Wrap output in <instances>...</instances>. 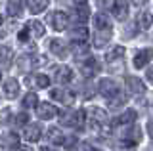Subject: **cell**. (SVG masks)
Listing matches in <instances>:
<instances>
[{
  "label": "cell",
  "mask_w": 153,
  "mask_h": 151,
  "mask_svg": "<svg viewBox=\"0 0 153 151\" xmlns=\"http://www.w3.org/2000/svg\"><path fill=\"white\" fill-rule=\"evenodd\" d=\"M25 29L29 31V35L35 36V38H40V36H44V25H42L40 21H29Z\"/></svg>",
  "instance_id": "21"
},
{
  "label": "cell",
  "mask_w": 153,
  "mask_h": 151,
  "mask_svg": "<svg viewBox=\"0 0 153 151\" xmlns=\"http://www.w3.org/2000/svg\"><path fill=\"white\" fill-rule=\"evenodd\" d=\"M100 69H102V65H100L98 59H94V58H88L82 65H80V73H82L84 77H88V78H92L94 75H98Z\"/></svg>",
  "instance_id": "9"
},
{
  "label": "cell",
  "mask_w": 153,
  "mask_h": 151,
  "mask_svg": "<svg viewBox=\"0 0 153 151\" xmlns=\"http://www.w3.org/2000/svg\"><path fill=\"white\" fill-rule=\"evenodd\" d=\"M73 2H75V4H86L88 0H73Z\"/></svg>",
  "instance_id": "35"
},
{
  "label": "cell",
  "mask_w": 153,
  "mask_h": 151,
  "mask_svg": "<svg viewBox=\"0 0 153 151\" xmlns=\"http://www.w3.org/2000/svg\"><path fill=\"white\" fill-rule=\"evenodd\" d=\"M126 86L130 90V94H134V96H143L146 94V84L136 77H126Z\"/></svg>",
  "instance_id": "14"
},
{
  "label": "cell",
  "mask_w": 153,
  "mask_h": 151,
  "mask_svg": "<svg viewBox=\"0 0 153 151\" xmlns=\"http://www.w3.org/2000/svg\"><path fill=\"white\" fill-rule=\"evenodd\" d=\"M40 151H56V149H50V147H42Z\"/></svg>",
  "instance_id": "36"
},
{
  "label": "cell",
  "mask_w": 153,
  "mask_h": 151,
  "mask_svg": "<svg viewBox=\"0 0 153 151\" xmlns=\"http://www.w3.org/2000/svg\"><path fill=\"white\" fill-rule=\"evenodd\" d=\"M88 38H90V35H88V29H86L84 25L75 27L73 33H71V42H73L75 46H79V48H82L86 42H88Z\"/></svg>",
  "instance_id": "7"
},
{
  "label": "cell",
  "mask_w": 153,
  "mask_h": 151,
  "mask_svg": "<svg viewBox=\"0 0 153 151\" xmlns=\"http://www.w3.org/2000/svg\"><path fill=\"white\" fill-rule=\"evenodd\" d=\"M4 21V17H2V12H0V23H2Z\"/></svg>",
  "instance_id": "39"
},
{
  "label": "cell",
  "mask_w": 153,
  "mask_h": 151,
  "mask_svg": "<svg viewBox=\"0 0 153 151\" xmlns=\"http://www.w3.org/2000/svg\"><path fill=\"white\" fill-rule=\"evenodd\" d=\"M27 2H29V12L31 13H40L48 8L50 0H27Z\"/></svg>",
  "instance_id": "23"
},
{
  "label": "cell",
  "mask_w": 153,
  "mask_h": 151,
  "mask_svg": "<svg viewBox=\"0 0 153 151\" xmlns=\"http://www.w3.org/2000/svg\"><path fill=\"white\" fill-rule=\"evenodd\" d=\"M130 4H134V6H143V4L147 2V0H128Z\"/></svg>",
  "instance_id": "33"
},
{
  "label": "cell",
  "mask_w": 153,
  "mask_h": 151,
  "mask_svg": "<svg viewBox=\"0 0 153 151\" xmlns=\"http://www.w3.org/2000/svg\"><path fill=\"white\" fill-rule=\"evenodd\" d=\"M61 122L65 126H71V128H82L86 122V113L82 109H75L71 113H61Z\"/></svg>",
  "instance_id": "3"
},
{
  "label": "cell",
  "mask_w": 153,
  "mask_h": 151,
  "mask_svg": "<svg viewBox=\"0 0 153 151\" xmlns=\"http://www.w3.org/2000/svg\"><path fill=\"white\" fill-rule=\"evenodd\" d=\"M10 59H12V50H10L8 46H4V48L0 50V61H2V63H10Z\"/></svg>",
  "instance_id": "28"
},
{
  "label": "cell",
  "mask_w": 153,
  "mask_h": 151,
  "mask_svg": "<svg viewBox=\"0 0 153 151\" xmlns=\"http://www.w3.org/2000/svg\"><path fill=\"white\" fill-rule=\"evenodd\" d=\"M36 103H38V98H36V94H33V92H29L25 98H23V107L25 109H33V107H36Z\"/></svg>",
  "instance_id": "27"
},
{
  "label": "cell",
  "mask_w": 153,
  "mask_h": 151,
  "mask_svg": "<svg viewBox=\"0 0 153 151\" xmlns=\"http://www.w3.org/2000/svg\"><path fill=\"white\" fill-rule=\"evenodd\" d=\"M123 58H124V48L123 46H113V48L105 54V59H107L109 63H115V61H119Z\"/></svg>",
  "instance_id": "22"
},
{
  "label": "cell",
  "mask_w": 153,
  "mask_h": 151,
  "mask_svg": "<svg viewBox=\"0 0 153 151\" xmlns=\"http://www.w3.org/2000/svg\"><path fill=\"white\" fill-rule=\"evenodd\" d=\"M90 17V10H88V6L86 4H76L75 6V19L76 21H86Z\"/></svg>",
  "instance_id": "25"
},
{
  "label": "cell",
  "mask_w": 153,
  "mask_h": 151,
  "mask_svg": "<svg viewBox=\"0 0 153 151\" xmlns=\"http://www.w3.org/2000/svg\"><path fill=\"white\" fill-rule=\"evenodd\" d=\"M86 151H100V149H94V147H88V149H86Z\"/></svg>",
  "instance_id": "38"
},
{
  "label": "cell",
  "mask_w": 153,
  "mask_h": 151,
  "mask_svg": "<svg viewBox=\"0 0 153 151\" xmlns=\"http://www.w3.org/2000/svg\"><path fill=\"white\" fill-rule=\"evenodd\" d=\"M109 12L113 13V17H115V19L124 21V19H126V16H128V4L124 2V0H117V2L113 4V8H111Z\"/></svg>",
  "instance_id": "13"
},
{
  "label": "cell",
  "mask_w": 153,
  "mask_h": 151,
  "mask_svg": "<svg viewBox=\"0 0 153 151\" xmlns=\"http://www.w3.org/2000/svg\"><path fill=\"white\" fill-rule=\"evenodd\" d=\"M23 4H25V0H8V13H10L12 17L21 16Z\"/></svg>",
  "instance_id": "24"
},
{
  "label": "cell",
  "mask_w": 153,
  "mask_h": 151,
  "mask_svg": "<svg viewBox=\"0 0 153 151\" xmlns=\"http://www.w3.org/2000/svg\"><path fill=\"white\" fill-rule=\"evenodd\" d=\"M17 94H19V82L16 78H8L4 82V96L8 100H13V98H17Z\"/></svg>",
  "instance_id": "17"
},
{
  "label": "cell",
  "mask_w": 153,
  "mask_h": 151,
  "mask_svg": "<svg viewBox=\"0 0 153 151\" xmlns=\"http://www.w3.org/2000/svg\"><path fill=\"white\" fill-rule=\"evenodd\" d=\"M136 111L134 109H128V111H124L123 115H119V117H115L113 119V124L111 126H115V128H128V126H132L134 124V121H136Z\"/></svg>",
  "instance_id": "6"
},
{
  "label": "cell",
  "mask_w": 153,
  "mask_h": 151,
  "mask_svg": "<svg viewBox=\"0 0 153 151\" xmlns=\"http://www.w3.org/2000/svg\"><path fill=\"white\" fill-rule=\"evenodd\" d=\"M50 98L57 103H63V105H71L75 101V94L65 90V88H52L50 90Z\"/></svg>",
  "instance_id": "5"
},
{
  "label": "cell",
  "mask_w": 153,
  "mask_h": 151,
  "mask_svg": "<svg viewBox=\"0 0 153 151\" xmlns=\"http://www.w3.org/2000/svg\"><path fill=\"white\" fill-rule=\"evenodd\" d=\"M94 31H96V44H105L113 36V25L105 13L94 16Z\"/></svg>",
  "instance_id": "2"
},
{
  "label": "cell",
  "mask_w": 153,
  "mask_h": 151,
  "mask_svg": "<svg viewBox=\"0 0 153 151\" xmlns=\"http://www.w3.org/2000/svg\"><path fill=\"white\" fill-rule=\"evenodd\" d=\"M0 78H2V73H0Z\"/></svg>",
  "instance_id": "40"
},
{
  "label": "cell",
  "mask_w": 153,
  "mask_h": 151,
  "mask_svg": "<svg viewBox=\"0 0 153 151\" xmlns=\"http://www.w3.org/2000/svg\"><path fill=\"white\" fill-rule=\"evenodd\" d=\"M48 48H50V52L59 59H65L67 54H69V52H67V44L63 40H59V38H52L48 42Z\"/></svg>",
  "instance_id": "8"
},
{
  "label": "cell",
  "mask_w": 153,
  "mask_h": 151,
  "mask_svg": "<svg viewBox=\"0 0 153 151\" xmlns=\"http://www.w3.org/2000/svg\"><path fill=\"white\" fill-rule=\"evenodd\" d=\"M67 25H69V16H67L65 12H56L54 16H52V27H54L56 31H63Z\"/></svg>",
  "instance_id": "16"
},
{
  "label": "cell",
  "mask_w": 153,
  "mask_h": 151,
  "mask_svg": "<svg viewBox=\"0 0 153 151\" xmlns=\"http://www.w3.org/2000/svg\"><path fill=\"white\" fill-rule=\"evenodd\" d=\"M117 2V0H98V4H100V8H103V10H111L113 8V4Z\"/></svg>",
  "instance_id": "30"
},
{
  "label": "cell",
  "mask_w": 153,
  "mask_h": 151,
  "mask_svg": "<svg viewBox=\"0 0 153 151\" xmlns=\"http://www.w3.org/2000/svg\"><path fill=\"white\" fill-rule=\"evenodd\" d=\"M146 77H147V78H149V82L153 84V65H151V67H149V69H147V73H146Z\"/></svg>",
  "instance_id": "32"
},
{
  "label": "cell",
  "mask_w": 153,
  "mask_h": 151,
  "mask_svg": "<svg viewBox=\"0 0 153 151\" xmlns=\"http://www.w3.org/2000/svg\"><path fill=\"white\" fill-rule=\"evenodd\" d=\"M90 119L96 126H103L105 121H107V113H105L102 107H94L92 111H90Z\"/></svg>",
  "instance_id": "20"
},
{
  "label": "cell",
  "mask_w": 153,
  "mask_h": 151,
  "mask_svg": "<svg viewBox=\"0 0 153 151\" xmlns=\"http://www.w3.org/2000/svg\"><path fill=\"white\" fill-rule=\"evenodd\" d=\"M153 25V16L149 12H142L140 16H138V27L140 29H149Z\"/></svg>",
  "instance_id": "26"
},
{
  "label": "cell",
  "mask_w": 153,
  "mask_h": 151,
  "mask_svg": "<svg viewBox=\"0 0 153 151\" xmlns=\"http://www.w3.org/2000/svg\"><path fill=\"white\" fill-rule=\"evenodd\" d=\"M48 140H50L54 145H63V147H73V144H75L73 136H65L63 132L57 130V128L48 130Z\"/></svg>",
  "instance_id": "4"
},
{
  "label": "cell",
  "mask_w": 153,
  "mask_h": 151,
  "mask_svg": "<svg viewBox=\"0 0 153 151\" xmlns=\"http://www.w3.org/2000/svg\"><path fill=\"white\" fill-rule=\"evenodd\" d=\"M27 82L31 84V86H36V88H48L50 86L48 75H42V73H36V75H33V77H29Z\"/></svg>",
  "instance_id": "19"
},
{
  "label": "cell",
  "mask_w": 153,
  "mask_h": 151,
  "mask_svg": "<svg viewBox=\"0 0 153 151\" xmlns=\"http://www.w3.org/2000/svg\"><path fill=\"white\" fill-rule=\"evenodd\" d=\"M38 105V109H36V115H38V119H42V121H50V119H54V117L57 115V109L52 103H36Z\"/></svg>",
  "instance_id": "10"
},
{
  "label": "cell",
  "mask_w": 153,
  "mask_h": 151,
  "mask_svg": "<svg viewBox=\"0 0 153 151\" xmlns=\"http://www.w3.org/2000/svg\"><path fill=\"white\" fill-rule=\"evenodd\" d=\"M100 94L107 100L111 105H123L124 101V98L121 96V86H119L117 82L113 81V78H103L102 82H100Z\"/></svg>",
  "instance_id": "1"
},
{
  "label": "cell",
  "mask_w": 153,
  "mask_h": 151,
  "mask_svg": "<svg viewBox=\"0 0 153 151\" xmlns=\"http://www.w3.org/2000/svg\"><path fill=\"white\" fill-rule=\"evenodd\" d=\"M151 59H153V50L151 48H143V50H140L136 56H134V67L142 69V67H146Z\"/></svg>",
  "instance_id": "11"
},
{
  "label": "cell",
  "mask_w": 153,
  "mask_h": 151,
  "mask_svg": "<svg viewBox=\"0 0 153 151\" xmlns=\"http://www.w3.org/2000/svg\"><path fill=\"white\" fill-rule=\"evenodd\" d=\"M27 38H29V31L27 29L19 31V40H27Z\"/></svg>",
  "instance_id": "31"
},
{
  "label": "cell",
  "mask_w": 153,
  "mask_h": 151,
  "mask_svg": "<svg viewBox=\"0 0 153 151\" xmlns=\"http://www.w3.org/2000/svg\"><path fill=\"white\" fill-rule=\"evenodd\" d=\"M147 130H149V136H151V138H153V121L149 122V126H147Z\"/></svg>",
  "instance_id": "34"
},
{
  "label": "cell",
  "mask_w": 153,
  "mask_h": 151,
  "mask_svg": "<svg viewBox=\"0 0 153 151\" xmlns=\"http://www.w3.org/2000/svg\"><path fill=\"white\" fill-rule=\"evenodd\" d=\"M19 145V138L16 134H10L8 136V140H6V147H10V149H13V147H17Z\"/></svg>",
  "instance_id": "29"
},
{
  "label": "cell",
  "mask_w": 153,
  "mask_h": 151,
  "mask_svg": "<svg viewBox=\"0 0 153 151\" xmlns=\"http://www.w3.org/2000/svg\"><path fill=\"white\" fill-rule=\"evenodd\" d=\"M56 81L61 84H69L73 81V71H71L67 65H61V67L56 69Z\"/></svg>",
  "instance_id": "18"
},
{
  "label": "cell",
  "mask_w": 153,
  "mask_h": 151,
  "mask_svg": "<svg viewBox=\"0 0 153 151\" xmlns=\"http://www.w3.org/2000/svg\"><path fill=\"white\" fill-rule=\"evenodd\" d=\"M17 151H33V149H29V147H21V149H17Z\"/></svg>",
  "instance_id": "37"
},
{
  "label": "cell",
  "mask_w": 153,
  "mask_h": 151,
  "mask_svg": "<svg viewBox=\"0 0 153 151\" xmlns=\"http://www.w3.org/2000/svg\"><path fill=\"white\" fill-rule=\"evenodd\" d=\"M40 126L38 124H29L25 126V130H23V140H27L29 144H36L38 140H40Z\"/></svg>",
  "instance_id": "15"
},
{
  "label": "cell",
  "mask_w": 153,
  "mask_h": 151,
  "mask_svg": "<svg viewBox=\"0 0 153 151\" xmlns=\"http://www.w3.org/2000/svg\"><path fill=\"white\" fill-rule=\"evenodd\" d=\"M42 58H36V56H33V54H29V56H21V58L17 59V65L21 69H25V71H29V69H33V67H36V65H42Z\"/></svg>",
  "instance_id": "12"
}]
</instances>
